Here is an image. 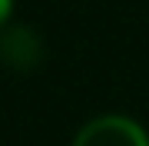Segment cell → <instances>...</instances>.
<instances>
[{"label":"cell","instance_id":"6da1fadb","mask_svg":"<svg viewBox=\"0 0 149 146\" xmlns=\"http://www.w3.org/2000/svg\"><path fill=\"white\" fill-rule=\"evenodd\" d=\"M73 146H149V136L129 116H96L76 133Z\"/></svg>","mask_w":149,"mask_h":146},{"label":"cell","instance_id":"7a4b0ae2","mask_svg":"<svg viewBox=\"0 0 149 146\" xmlns=\"http://www.w3.org/2000/svg\"><path fill=\"white\" fill-rule=\"evenodd\" d=\"M40 40L30 27H10L0 37V57L13 66V70H30L40 60Z\"/></svg>","mask_w":149,"mask_h":146},{"label":"cell","instance_id":"3957f363","mask_svg":"<svg viewBox=\"0 0 149 146\" xmlns=\"http://www.w3.org/2000/svg\"><path fill=\"white\" fill-rule=\"evenodd\" d=\"M10 10H13V0H0V27L10 20Z\"/></svg>","mask_w":149,"mask_h":146}]
</instances>
